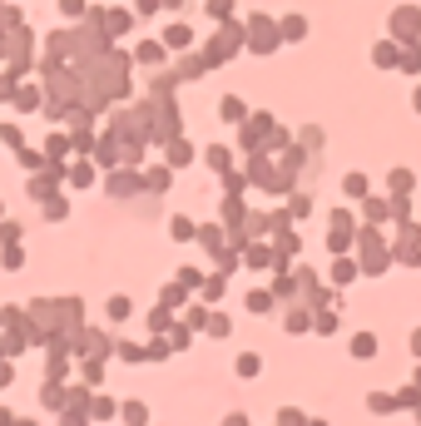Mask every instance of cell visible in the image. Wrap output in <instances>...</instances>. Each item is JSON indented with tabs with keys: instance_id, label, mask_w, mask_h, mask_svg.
Here are the masks:
<instances>
[{
	"instance_id": "6da1fadb",
	"label": "cell",
	"mask_w": 421,
	"mask_h": 426,
	"mask_svg": "<svg viewBox=\"0 0 421 426\" xmlns=\"http://www.w3.org/2000/svg\"><path fill=\"white\" fill-rule=\"evenodd\" d=\"M119 417H124L129 426H149V412H144L139 402H129V407H119Z\"/></svg>"
},
{
	"instance_id": "7a4b0ae2",
	"label": "cell",
	"mask_w": 421,
	"mask_h": 426,
	"mask_svg": "<svg viewBox=\"0 0 421 426\" xmlns=\"http://www.w3.org/2000/svg\"><path fill=\"white\" fill-rule=\"evenodd\" d=\"M114 412H119V407H114L109 397H95V402H90V417H100V422H109Z\"/></svg>"
},
{
	"instance_id": "3957f363",
	"label": "cell",
	"mask_w": 421,
	"mask_h": 426,
	"mask_svg": "<svg viewBox=\"0 0 421 426\" xmlns=\"http://www.w3.org/2000/svg\"><path fill=\"white\" fill-rule=\"evenodd\" d=\"M278 426H308V417L293 412V407H283V412H278Z\"/></svg>"
},
{
	"instance_id": "277c9868",
	"label": "cell",
	"mask_w": 421,
	"mask_h": 426,
	"mask_svg": "<svg viewBox=\"0 0 421 426\" xmlns=\"http://www.w3.org/2000/svg\"><path fill=\"white\" fill-rule=\"evenodd\" d=\"M367 407H372V412H392V407H402V402H397V397H382V392H377V397H372Z\"/></svg>"
},
{
	"instance_id": "5b68a950",
	"label": "cell",
	"mask_w": 421,
	"mask_h": 426,
	"mask_svg": "<svg viewBox=\"0 0 421 426\" xmlns=\"http://www.w3.org/2000/svg\"><path fill=\"white\" fill-rule=\"evenodd\" d=\"M65 402H70V397H65L60 387H45V407H65Z\"/></svg>"
},
{
	"instance_id": "8992f818",
	"label": "cell",
	"mask_w": 421,
	"mask_h": 426,
	"mask_svg": "<svg viewBox=\"0 0 421 426\" xmlns=\"http://www.w3.org/2000/svg\"><path fill=\"white\" fill-rule=\"evenodd\" d=\"M60 426H90V417H85V412H80V407H75V412H70V417H60Z\"/></svg>"
},
{
	"instance_id": "52a82bcc",
	"label": "cell",
	"mask_w": 421,
	"mask_h": 426,
	"mask_svg": "<svg viewBox=\"0 0 421 426\" xmlns=\"http://www.w3.org/2000/svg\"><path fill=\"white\" fill-rule=\"evenodd\" d=\"M397 402H402V407H421V392H417V387H407V392H402Z\"/></svg>"
},
{
	"instance_id": "ba28073f",
	"label": "cell",
	"mask_w": 421,
	"mask_h": 426,
	"mask_svg": "<svg viewBox=\"0 0 421 426\" xmlns=\"http://www.w3.org/2000/svg\"><path fill=\"white\" fill-rule=\"evenodd\" d=\"M223 426H248V422H243V417H228V422H223Z\"/></svg>"
},
{
	"instance_id": "9c48e42d",
	"label": "cell",
	"mask_w": 421,
	"mask_h": 426,
	"mask_svg": "<svg viewBox=\"0 0 421 426\" xmlns=\"http://www.w3.org/2000/svg\"><path fill=\"white\" fill-rule=\"evenodd\" d=\"M5 426H35V422H15V417H5Z\"/></svg>"
},
{
	"instance_id": "30bf717a",
	"label": "cell",
	"mask_w": 421,
	"mask_h": 426,
	"mask_svg": "<svg viewBox=\"0 0 421 426\" xmlns=\"http://www.w3.org/2000/svg\"><path fill=\"white\" fill-rule=\"evenodd\" d=\"M308 426H327V422H308Z\"/></svg>"
},
{
	"instance_id": "8fae6325",
	"label": "cell",
	"mask_w": 421,
	"mask_h": 426,
	"mask_svg": "<svg viewBox=\"0 0 421 426\" xmlns=\"http://www.w3.org/2000/svg\"><path fill=\"white\" fill-rule=\"evenodd\" d=\"M417 422H421V407H417Z\"/></svg>"
}]
</instances>
